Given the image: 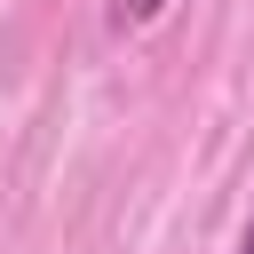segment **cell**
<instances>
[{"mask_svg": "<svg viewBox=\"0 0 254 254\" xmlns=\"http://www.w3.org/2000/svg\"><path fill=\"white\" fill-rule=\"evenodd\" d=\"M119 16L127 24H151V16H167V0H119Z\"/></svg>", "mask_w": 254, "mask_h": 254, "instance_id": "1", "label": "cell"}, {"mask_svg": "<svg viewBox=\"0 0 254 254\" xmlns=\"http://www.w3.org/2000/svg\"><path fill=\"white\" fill-rule=\"evenodd\" d=\"M230 254H254V214H246V230H238V246H230Z\"/></svg>", "mask_w": 254, "mask_h": 254, "instance_id": "2", "label": "cell"}]
</instances>
